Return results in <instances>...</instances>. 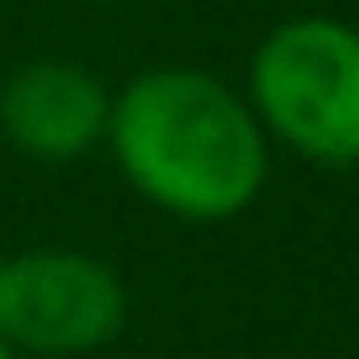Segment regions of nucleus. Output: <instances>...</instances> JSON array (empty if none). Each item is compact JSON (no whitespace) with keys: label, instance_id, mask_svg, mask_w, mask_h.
Wrapping results in <instances>:
<instances>
[{"label":"nucleus","instance_id":"1","mask_svg":"<svg viewBox=\"0 0 359 359\" xmlns=\"http://www.w3.org/2000/svg\"><path fill=\"white\" fill-rule=\"evenodd\" d=\"M102 144L132 192L180 222H233L269 180L252 102L198 66H156L114 90Z\"/></svg>","mask_w":359,"mask_h":359},{"label":"nucleus","instance_id":"2","mask_svg":"<svg viewBox=\"0 0 359 359\" xmlns=\"http://www.w3.org/2000/svg\"><path fill=\"white\" fill-rule=\"evenodd\" d=\"M245 102L269 144L318 168H359V25L299 13L252 54Z\"/></svg>","mask_w":359,"mask_h":359},{"label":"nucleus","instance_id":"3","mask_svg":"<svg viewBox=\"0 0 359 359\" xmlns=\"http://www.w3.org/2000/svg\"><path fill=\"white\" fill-rule=\"evenodd\" d=\"M126 282L72 245L0 252V341L18 359H84L126 330Z\"/></svg>","mask_w":359,"mask_h":359},{"label":"nucleus","instance_id":"4","mask_svg":"<svg viewBox=\"0 0 359 359\" xmlns=\"http://www.w3.org/2000/svg\"><path fill=\"white\" fill-rule=\"evenodd\" d=\"M114 90L78 60L36 54L0 78V138L30 162H78L108 138Z\"/></svg>","mask_w":359,"mask_h":359},{"label":"nucleus","instance_id":"5","mask_svg":"<svg viewBox=\"0 0 359 359\" xmlns=\"http://www.w3.org/2000/svg\"><path fill=\"white\" fill-rule=\"evenodd\" d=\"M0 359H18V353H13V347H6V341H0Z\"/></svg>","mask_w":359,"mask_h":359}]
</instances>
